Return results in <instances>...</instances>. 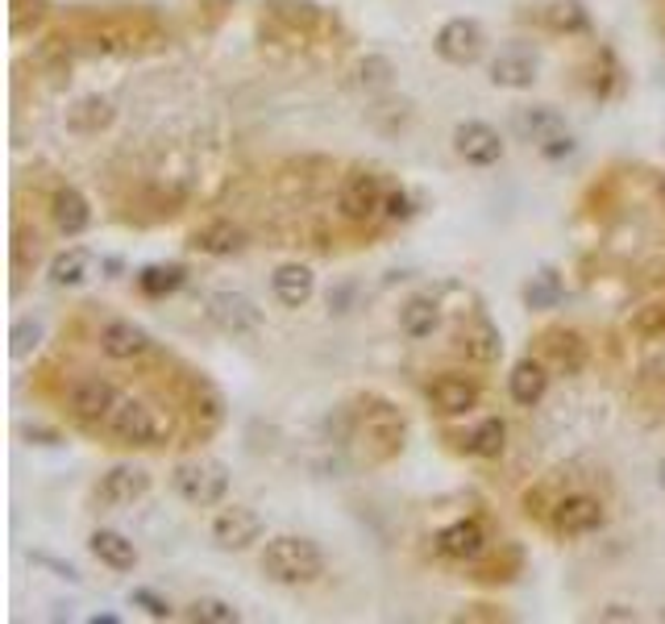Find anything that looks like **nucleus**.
Listing matches in <instances>:
<instances>
[{
	"label": "nucleus",
	"instance_id": "37",
	"mask_svg": "<svg viewBox=\"0 0 665 624\" xmlns=\"http://www.w3.org/2000/svg\"><path fill=\"white\" fill-rule=\"evenodd\" d=\"M129 604L142 607V612H146V616H154V621H172V616H175L172 600H167V595H158V591H150V587L129 591Z\"/></svg>",
	"mask_w": 665,
	"mask_h": 624
},
{
	"label": "nucleus",
	"instance_id": "39",
	"mask_svg": "<svg viewBox=\"0 0 665 624\" xmlns=\"http://www.w3.org/2000/svg\"><path fill=\"white\" fill-rule=\"evenodd\" d=\"M42 346V321H30V316H25V321H18V325H13V358H25V354H34V350Z\"/></svg>",
	"mask_w": 665,
	"mask_h": 624
},
{
	"label": "nucleus",
	"instance_id": "5",
	"mask_svg": "<svg viewBox=\"0 0 665 624\" xmlns=\"http://www.w3.org/2000/svg\"><path fill=\"white\" fill-rule=\"evenodd\" d=\"M383 205H387V188H383V175L378 171H350L337 188V217L350 221V226H371L375 217H383Z\"/></svg>",
	"mask_w": 665,
	"mask_h": 624
},
{
	"label": "nucleus",
	"instance_id": "15",
	"mask_svg": "<svg viewBox=\"0 0 665 624\" xmlns=\"http://www.w3.org/2000/svg\"><path fill=\"white\" fill-rule=\"evenodd\" d=\"M454 150H458L461 163H470V167H495L499 158H503V138H499V129L487 122H461L454 129Z\"/></svg>",
	"mask_w": 665,
	"mask_h": 624
},
{
	"label": "nucleus",
	"instance_id": "11",
	"mask_svg": "<svg viewBox=\"0 0 665 624\" xmlns=\"http://www.w3.org/2000/svg\"><path fill=\"white\" fill-rule=\"evenodd\" d=\"M433 550L445 558V562H478V558L491 550V533L478 517H461L454 524L437 529L433 538Z\"/></svg>",
	"mask_w": 665,
	"mask_h": 624
},
{
	"label": "nucleus",
	"instance_id": "32",
	"mask_svg": "<svg viewBox=\"0 0 665 624\" xmlns=\"http://www.w3.org/2000/svg\"><path fill=\"white\" fill-rule=\"evenodd\" d=\"M628 330L636 333V337H645V342L665 337V295L662 300H648V304H641V309L632 312Z\"/></svg>",
	"mask_w": 665,
	"mask_h": 624
},
{
	"label": "nucleus",
	"instance_id": "23",
	"mask_svg": "<svg viewBox=\"0 0 665 624\" xmlns=\"http://www.w3.org/2000/svg\"><path fill=\"white\" fill-rule=\"evenodd\" d=\"M491 84L508 92H529L537 84V59L524 51H503L491 59Z\"/></svg>",
	"mask_w": 665,
	"mask_h": 624
},
{
	"label": "nucleus",
	"instance_id": "45",
	"mask_svg": "<svg viewBox=\"0 0 665 624\" xmlns=\"http://www.w3.org/2000/svg\"><path fill=\"white\" fill-rule=\"evenodd\" d=\"M662 483H665V467H662Z\"/></svg>",
	"mask_w": 665,
	"mask_h": 624
},
{
	"label": "nucleus",
	"instance_id": "19",
	"mask_svg": "<svg viewBox=\"0 0 665 624\" xmlns=\"http://www.w3.org/2000/svg\"><path fill=\"white\" fill-rule=\"evenodd\" d=\"M271 292L283 309H304L308 300H312V292H316V275H312V267H304V262H283V267H274Z\"/></svg>",
	"mask_w": 665,
	"mask_h": 624
},
{
	"label": "nucleus",
	"instance_id": "6",
	"mask_svg": "<svg viewBox=\"0 0 665 624\" xmlns=\"http://www.w3.org/2000/svg\"><path fill=\"white\" fill-rule=\"evenodd\" d=\"M603 524H607V508L591 491H570V496H562V500L549 508V529H553V538L562 541L591 538Z\"/></svg>",
	"mask_w": 665,
	"mask_h": 624
},
{
	"label": "nucleus",
	"instance_id": "40",
	"mask_svg": "<svg viewBox=\"0 0 665 624\" xmlns=\"http://www.w3.org/2000/svg\"><path fill=\"white\" fill-rule=\"evenodd\" d=\"M412 212H416V205H412V196L404 188L387 191V205H383V217L387 221H412Z\"/></svg>",
	"mask_w": 665,
	"mask_h": 624
},
{
	"label": "nucleus",
	"instance_id": "14",
	"mask_svg": "<svg viewBox=\"0 0 665 624\" xmlns=\"http://www.w3.org/2000/svg\"><path fill=\"white\" fill-rule=\"evenodd\" d=\"M96 346H101L104 358H113V363H137V358H146L154 350V337L137 321H125V316H113V321H104L101 333H96Z\"/></svg>",
	"mask_w": 665,
	"mask_h": 624
},
{
	"label": "nucleus",
	"instance_id": "9",
	"mask_svg": "<svg viewBox=\"0 0 665 624\" xmlns=\"http://www.w3.org/2000/svg\"><path fill=\"white\" fill-rule=\"evenodd\" d=\"M146 491H150V470L134 467V462H117V467H108L101 479H96V487H92V503L117 512V508L137 503Z\"/></svg>",
	"mask_w": 665,
	"mask_h": 624
},
{
	"label": "nucleus",
	"instance_id": "34",
	"mask_svg": "<svg viewBox=\"0 0 665 624\" xmlns=\"http://www.w3.org/2000/svg\"><path fill=\"white\" fill-rule=\"evenodd\" d=\"M51 13V0H13V13H9V25H13V38L34 34L38 25Z\"/></svg>",
	"mask_w": 665,
	"mask_h": 624
},
{
	"label": "nucleus",
	"instance_id": "8",
	"mask_svg": "<svg viewBox=\"0 0 665 624\" xmlns=\"http://www.w3.org/2000/svg\"><path fill=\"white\" fill-rule=\"evenodd\" d=\"M425 399L428 408L437 416H449V420H458V416H470L482 404V387H478L470 375H458V371H441V375H433L425 383Z\"/></svg>",
	"mask_w": 665,
	"mask_h": 624
},
{
	"label": "nucleus",
	"instance_id": "28",
	"mask_svg": "<svg viewBox=\"0 0 665 624\" xmlns=\"http://www.w3.org/2000/svg\"><path fill=\"white\" fill-rule=\"evenodd\" d=\"M184 283H188V267H179V262H154V267H146L137 275V292L150 295V300H163V295L179 292Z\"/></svg>",
	"mask_w": 665,
	"mask_h": 624
},
{
	"label": "nucleus",
	"instance_id": "43",
	"mask_svg": "<svg viewBox=\"0 0 665 624\" xmlns=\"http://www.w3.org/2000/svg\"><path fill=\"white\" fill-rule=\"evenodd\" d=\"M599 621H636V612L632 607H624V604H607V607H599Z\"/></svg>",
	"mask_w": 665,
	"mask_h": 624
},
{
	"label": "nucleus",
	"instance_id": "17",
	"mask_svg": "<svg viewBox=\"0 0 665 624\" xmlns=\"http://www.w3.org/2000/svg\"><path fill=\"white\" fill-rule=\"evenodd\" d=\"M51 221H54V229H59L63 238H80V233H87V226H92V205H87L84 191L71 188V184L54 188Z\"/></svg>",
	"mask_w": 665,
	"mask_h": 624
},
{
	"label": "nucleus",
	"instance_id": "35",
	"mask_svg": "<svg viewBox=\"0 0 665 624\" xmlns=\"http://www.w3.org/2000/svg\"><path fill=\"white\" fill-rule=\"evenodd\" d=\"M524 300H529V309H553L558 300H562V283H558V271H537L529 279V288H524Z\"/></svg>",
	"mask_w": 665,
	"mask_h": 624
},
{
	"label": "nucleus",
	"instance_id": "13",
	"mask_svg": "<svg viewBox=\"0 0 665 624\" xmlns=\"http://www.w3.org/2000/svg\"><path fill=\"white\" fill-rule=\"evenodd\" d=\"M262 533H267V524L250 503H225L212 517V541L221 550H250L254 541H262Z\"/></svg>",
	"mask_w": 665,
	"mask_h": 624
},
{
	"label": "nucleus",
	"instance_id": "30",
	"mask_svg": "<svg viewBox=\"0 0 665 624\" xmlns=\"http://www.w3.org/2000/svg\"><path fill=\"white\" fill-rule=\"evenodd\" d=\"M191 413H196V425H200V434H212L217 425L225 420V399L221 392L212 387L208 379H196L191 383Z\"/></svg>",
	"mask_w": 665,
	"mask_h": 624
},
{
	"label": "nucleus",
	"instance_id": "31",
	"mask_svg": "<svg viewBox=\"0 0 665 624\" xmlns=\"http://www.w3.org/2000/svg\"><path fill=\"white\" fill-rule=\"evenodd\" d=\"M516 129H520V134H524L529 142H537V146H541L545 138L562 134L565 122L558 117V108H549V104H537V108H524V113L516 117Z\"/></svg>",
	"mask_w": 665,
	"mask_h": 624
},
{
	"label": "nucleus",
	"instance_id": "26",
	"mask_svg": "<svg viewBox=\"0 0 665 624\" xmlns=\"http://www.w3.org/2000/svg\"><path fill=\"white\" fill-rule=\"evenodd\" d=\"M437 325H441V304H437L433 295H412L408 304L399 309V330H404V337H412V342L433 337Z\"/></svg>",
	"mask_w": 665,
	"mask_h": 624
},
{
	"label": "nucleus",
	"instance_id": "36",
	"mask_svg": "<svg viewBox=\"0 0 665 624\" xmlns=\"http://www.w3.org/2000/svg\"><path fill=\"white\" fill-rule=\"evenodd\" d=\"M392 59H383V54H366L359 63V84L366 87V92H383V87H392Z\"/></svg>",
	"mask_w": 665,
	"mask_h": 624
},
{
	"label": "nucleus",
	"instance_id": "33",
	"mask_svg": "<svg viewBox=\"0 0 665 624\" xmlns=\"http://www.w3.org/2000/svg\"><path fill=\"white\" fill-rule=\"evenodd\" d=\"M188 621H196V624H238L241 612L229 604V600H217V595H200V600L188 607Z\"/></svg>",
	"mask_w": 665,
	"mask_h": 624
},
{
	"label": "nucleus",
	"instance_id": "38",
	"mask_svg": "<svg viewBox=\"0 0 665 624\" xmlns=\"http://www.w3.org/2000/svg\"><path fill=\"white\" fill-rule=\"evenodd\" d=\"M591 92H595L599 101H612L615 92H620V67H615L612 51H603V71L595 67V75H591Z\"/></svg>",
	"mask_w": 665,
	"mask_h": 624
},
{
	"label": "nucleus",
	"instance_id": "44",
	"mask_svg": "<svg viewBox=\"0 0 665 624\" xmlns=\"http://www.w3.org/2000/svg\"><path fill=\"white\" fill-rule=\"evenodd\" d=\"M657 200H662V208H665V175L657 179Z\"/></svg>",
	"mask_w": 665,
	"mask_h": 624
},
{
	"label": "nucleus",
	"instance_id": "7",
	"mask_svg": "<svg viewBox=\"0 0 665 624\" xmlns=\"http://www.w3.org/2000/svg\"><path fill=\"white\" fill-rule=\"evenodd\" d=\"M63 404L80 425H104L121 404V387L104 375H75L63 392Z\"/></svg>",
	"mask_w": 665,
	"mask_h": 624
},
{
	"label": "nucleus",
	"instance_id": "42",
	"mask_svg": "<svg viewBox=\"0 0 665 624\" xmlns=\"http://www.w3.org/2000/svg\"><path fill=\"white\" fill-rule=\"evenodd\" d=\"M38 562V566H46V571H54L59 579H67V583H80V571L71 566V562H59V558H51V554H30Z\"/></svg>",
	"mask_w": 665,
	"mask_h": 624
},
{
	"label": "nucleus",
	"instance_id": "2",
	"mask_svg": "<svg viewBox=\"0 0 665 624\" xmlns=\"http://www.w3.org/2000/svg\"><path fill=\"white\" fill-rule=\"evenodd\" d=\"M108 437L117 446H134V450H158L175 437V420L163 404H154L146 396H121L113 416L104 420Z\"/></svg>",
	"mask_w": 665,
	"mask_h": 624
},
{
	"label": "nucleus",
	"instance_id": "24",
	"mask_svg": "<svg viewBox=\"0 0 665 624\" xmlns=\"http://www.w3.org/2000/svg\"><path fill=\"white\" fill-rule=\"evenodd\" d=\"M458 350L470 363H495V358L503 354V337H499V330H495L487 316H475V321L458 333Z\"/></svg>",
	"mask_w": 665,
	"mask_h": 624
},
{
	"label": "nucleus",
	"instance_id": "25",
	"mask_svg": "<svg viewBox=\"0 0 665 624\" xmlns=\"http://www.w3.org/2000/svg\"><path fill=\"white\" fill-rule=\"evenodd\" d=\"M541 25L558 38H582L591 34V13L582 9L579 0H553V4L541 9Z\"/></svg>",
	"mask_w": 665,
	"mask_h": 624
},
{
	"label": "nucleus",
	"instance_id": "16",
	"mask_svg": "<svg viewBox=\"0 0 665 624\" xmlns=\"http://www.w3.org/2000/svg\"><path fill=\"white\" fill-rule=\"evenodd\" d=\"M541 354H545V363L558 371V375H582L586 371V358H591V346H586V337L579 330H545L541 333Z\"/></svg>",
	"mask_w": 665,
	"mask_h": 624
},
{
	"label": "nucleus",
	"instance_id": "4",
	"mask_svg": "<svg viewBox=\"0 0 665 624\" xmlns=\"http://www.w3.org/2000/svg\"><path fill=\"white\" fill-rule=\"evenodd\" d=\"M172 487L175 496L184 503H191V508H221L225 496H229V467L217 462V458L196 454V458L175 462Z\"/></svg>",
	"mask_w": 665,
	"mask_h": 624
},
{
	"label": "nucleus",
	"instance_id": "1",
	"mask_svg": "<svg viewBox=\"0 0 665 624\" xmlns=\"http://www.w3.org/2000/svg\"><path fill=\"white\" fill-rule=\"evenodd\" d=\"M258 566L279 587H308V583H321L329 571L321 545L312 538H300V533H279L267 541L258 554Z\"/></svg>",
	"mask_w": 665,
	"mask_h": 624
},
{
	"label": "nucleus",
	"instance_id": "29",
	"mask_svg": "<svg viewBox=\"0 0 665 624\" xmlns=\"http://www.w3.org/2000/svg\"><path fill=\"white\" fill-rule=\"evenodd\" d=\"M92 254H87L84 246H71V250H63V254H54L51 259V283L54 288H80V283H87V275H92Z\"/></svg>",
	"mask_w": 665,
	"mask_h": 624
},
{
	"label": "nucleus",
	"instance_id": "22",
	"mask_svg": "<svg viewBox=\"0 0 665 624\" xmlns=\"http://www.w3.org/2000/svg\"><path fill=\"white\" fill-rule=\"evenodd\" d=\"M87 550H92V558H96L101 566H108V571H117V574L137 566L134 541L125 538V533H117V529H96V533L87 538Z\"/></svg>",
	"mask_w": 665,
	"mask_h": 624
},
{
	"label": "nucleus",
	"instance_id": "20",
	"mask_svg": "<svg viewBox=\"0 0 665 624\" xmlns=\"http://www.w3.org/2000/svg\"><path fill=\"white\" fill-rule=\"evenodd\" d=\"M549 392V363L545 358H520L508 375V396L520 404V408H532L541 404Z\"/></svg>",
	"mask_w": 665,
	"mask_h": 624
},
{
	"label": "nucleus",
	"instance_id": "12",
	"mask_svg": "<svg viewBox=\"0 0 665 624\" xmlns=\"http://www.w3.org/2000/svg\"><path fill=\"white\" fill-rule=\"evenodd\" d=\"M205 312L217 330L233 333V337H254V333L262 330V309L241 292H212Z\"/></svg>",
	"mask_w": 665,
	"mask_h": 624
},
{
	"label": "nucleus",
	"instance_id": "18",
	"mask_svg": "<svg viewBox=\"0 0 665 624\" xmlns=\"http://www.w3.org/2000/svg\"><path fill=\"white\" fill-rule=\"evenodd\" d=\"M246 246H250V238L233 221H208V226H200L191 233V250H200L208 259H233Z\"/></svg>",
	"mask_w": 665,
	"mask_h": 624
},
{
	"label": "nucleus",
	"instance_id": "27",
	"mask_svg": "<svg viewBox=\"0 0 665 624\" xmlns=\"http://www.w3.org/2000/svg\"><path fill=\"white\" fill-rule=\"evenodd\" d=\"M461 450L470 458H499L508 450V425L499 416H482L470 434H461Z\"/></svg>",
	"mask_w": 665,
	"mask_h": 624
},
{
	"label": "nucleus",
	"instance_id": "10",
	"mask_svg": "<svg viewBox=\"0 0 665 624\" xmlns=\"http://www.w3.org/2000/svg\"><path fill=\"white\" fill-rule=\"evenodd\" d=\"M433 51H437V59L449 63V67H470V63H478L482 51H487V34H482V25H478V21L454 18L437 30Z\"/></svg>",
	"mask_w": 665,
	"mask_h": 624
},
{
	"label": "nucleus",
	"instance_id": "3",
	"mask_svg": "<svg viewBox=\"0 0 665 624\" xmlns=\"http://www.w3.org/2000/svg\"><path fill=\"white\" fill-rule=\"evenodd\" d=\"M404 434L408 420L395 408L392 399L383 396H362L354 408V437L362 441V450L371 454V462H387L404 450Z\"/></svg>",
	"mask_w": 665,
	"mask_h": 624
},
{
	"label": "nucleus",
	"instance_id": "21",
	"mask_svg": "<svg viewBox=\"0 0 665 624\" xmlns=\"http://www.w3.org/2000/svg\"><path fill=\"white\" fill-rule=\"evenodd\" d=\"M113 122H117V104L108 101V96H101V92L80 96V101L67 108V129H71V134H84V138L101 134V129H108Z\"/></svg>",
	"mask_w": 665,
	"mask_h": 624
},
{
	"label": "nucleus",
	"instance_id": "41",
	"mask_svg": "<svg viewBox=\"0 0 665 624\" xmlns=\"http://www.w3.org/2000/svg\"><path fill=\"white\" fill-rule=\"evenodd\" d=\"M541 155L545 158H565V155H574V138H570V134H553V138H545L541 142Z\"/></svg>",
	"mask_w": 665,
	"mask_h": 624
}]
</instances>
